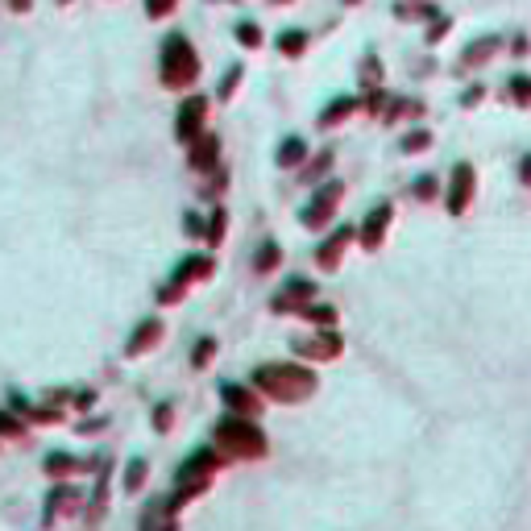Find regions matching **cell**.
Instances as JSON below:
<instances>
[{
  "label": "cell",
  "mask_w": 531,
  "mask_h": 531,
  "mask_svg": "<svg viewBox=\"0 0 531 531\" xmlns=\"http://www.w3.org/2000/svg\"><path fill=\"white\" fill-rule=\"evenodd\" d=\"M278 266V245H262L258 249V270H274Z\"/></svg>",
  "instance_id": "obj_19"
},
{
  "label": "cell",
  "mask_w": 531,
  "mask_h": 531,
  "mask_svg": "<svg viewBox=\"0 0 531 531\" xmlns=\"http://www.w3.org/2000/svg\"><path fill=\"white\" fill-rule=\"evenodd\" d=\"M216 154H220V145H216V137H199V145L191 149V162L199 170H208L212 162H216Z\"/></svg>",
  "instance_id": "obj_11"
},
{
  "label": "cell",
  "mask_w": 531,
  "mask_h": 531,
  "mask_svg": "<svg viewBox=\"0 0 531 531\" xmlns=\"http://www.w3.org/2000/svg\"><path fill=\"white\" fill-rule=\"evenodd\" d=\"M432 145V133H424V129H415L403 137V154H419V149H428Z\"/></svg>",
  "instance_id": "obj_15"
},
{
  "label": "cell",
  "mask_w": 531,
  "mask_h": 531,
  "mask_svg": "<svg viewBox=\"0 0 531 531\" xmlns=\"http://www.w3.org/2000/svg\"><path fill=\"white\" fill-rule=\"evenodd\" d=\"M328 162H332V154H320V158H315V162H312V170H307L303 179H320V174L328 170Z\"/></svg>",
  "instance_id": "obj_22"
},
{
  "label": "cell",
  "mask_w": 531,
  "mask_h": 531,
  "mask_svg": "<svg viewBox=\"0 0 531 531\" xmlns=\"http://www.w3.org/2000/svg\"><path fill=\"white\" fill-rule=\"evenodd\" d=\"M510 96L519 100L523 108L531 104V79H527V75H515V79H510Z\"/></svg>",
  "instance_id": "obj_17"
},
{
  "label": "cell",
  "mask_w": 531,
  "mask_h": 531,
  "mask_svg": "<svg viewBox=\"0 0 531 531\" xmlns=\"http://www.w3.org/2000/svg\"><path fill=\"white\" fill-rule=\"evenodd\" d=\"M494 50H498V38H478L473 46L461 54V67H482V63L494 54Z\"/></svg>",
  "instance_id": "obj_8"
},
{
  "label": "cell",
  "mask_w": 531,
  "mask_h": 531,
  "mask_svg": "<svg viewBox=\"0 0 531 531\" xmlns=\"http://www.w3.org/2000/svg\"><path fill=\"white\" fill-rule=\"evenodd\" d=\"M237 83H241V67H233V71H228V79L220 83V100L233 96V92H237Z\"/></svg>",
  "instance_id": "obj_20"
},
{
  "label": "cell",
  "mask_w": 531,
  "mask_h": 531,
  "mask_svg": "<svg viewBox=\"0 0 531 531\" xmlns=\"http://www.w3.org/2000/svg\"><path fill=\"white\" fill-rule=\"evenodd\" d=\"M220 440L233 448V453H262L266 440L258 436V428H249V424H237V419H228V424H220Z\"/></svg>",
  "instance_id": "obj_3"
},
{
  "label": "cell",
  "mask_w": 531,
  "mask_h": 531,
  "mask_svg": "<svg viewBox=\"0 0 531 531\" xmlns=\"http://www.w3.org/2000/svg\"><path fill=\"white\" fill-rule=\"evenodd\" d=\"M258 387L274 399H299L303 390L315 387V378L299 365H266V369H258Z\"/></svg>",
  "instance_id": "obj_2"
},
{
  "label": "cell",
  "mask_w": 531,
  "mask_h": 531,
  "mask_svg": "<svg viewBox=\"0 0 531 531\" xmlns=\"http://www.w3.org/2000/svg\"><path fill=\"white\" fill-rule=\"evenodd\" d=\"M237 38H241V46H262V29H258L253 21L237 25Z\"/></svg>",
  "instance_id": "obj_18"
},
{
  "label": "cell",
  "mask_w": 531,
  "mask_h": 531,
  "mask_svg": "<svg viewBox=\"0 0 531 531\" xmlns=\"http://www.w3.org/2000/svg\"><path fill=\"white\" fill-rule=\"evenodd\" d=\"M349 237H353V233H349V228H340L332 241L320 245V253H315V258H320V266H337V262H340V253H345V245H349Z\"/></svg>",
  "instance_id": "obj_9"
},
{
  "label": "cell",
  "mask_w": 531,
  "mask_h": 531,
  "mask_svg": "<svg viewBox=\"0 0 531 531\" xmlns=\"http://www.w3.org/2000/svg\"><path fill=\"white\" fill-rule=\"evenodd\" d=\"M208 270H212L208 258H191V262H183V270H179V283H183V278H204Z\"/></svg>",
  "instance_id": "obj_16"
},
{
  "label": "cell",
  "mask_w": 531,
  "mask_h": 531,
  "mask_svg": "<svg viewBox=\"0 0 531 531\" xmlns=\"http://www.w3.org/2000/svg\"><path fill=\"white\" fill-rule=\"evenodd\" d=\"M362 79H365V83H369V88H374V83L382 79V75H378V58H374V54H369V63H365V67H362Z\"/></svg>",
  "instance_id": "obj_21"
},
{
  "label": "cell",
  "mask_w": 531,
  "mask_h": 531,
  "mask_svg": "<svg viewBox=\"0 0 531 531\" xmlns=\"http://www.w3.org/2000/svg\"><path fill=\"white\" fill-rule=\"evenodd\" d=\"M387 224H390V204H382V208H374V216L365 220V228H362V241L374 249V245H382V233H387Z\"/></svg>",
  "instance_id": "obj_7"
},
{
  "label": "cell",
  "mask_w": 531,
  "mask_h": 531,
  "mask_svg": "<svg viewBox=\"0 0 531 531\" xmlns=\"http://www.w3.org/2000/svg\"><path fill=\"white\" fill-rule=\"evenodd\" d=\"M195 75H199V58H195V50L187 38H167V46H162V79H167L170 88H187L195 83Z\"/></svg>",
  "instance_id": "obj_1"
},
{
  "label": "cell",
  "mask_w": 531,
  "mask_h": 531,
  "mask_svg": "<svg viewBox=\"0 0 531 531\" xmlns=\"http://www.w3.org/2000/svg\"><path fill=\"white\" fill-rule=\"evenodd\" d=\"M473 199V167L461 162L453 170V195H448V212H465V204Z\"/></svg>",
  "instance_id": "obj_6"
},
{
  "label": "cell",
  "mask_w": 531,
  "mask_h": 531,
  "mask_svg": "<svg viewBox=\"0 0 531 531\" xmlns=\"http://www.w3.org/2000/svg\"><path fill=\"white\" fill-rule=\"evenodd\" d=\"M523 179H527V183H531V158H527V162H523Z\"/></svg>",
  "instance_id": "obj_28"
},
{
  "label": "cell",
  "mask_w": 531,
  "mask_h": 531,
  "mask_svg": "<svg viewBox=\"0 0 531 531\" xmlns=\"http://www.w3.org/2000/svg\"><path fill=\"white\" fill-rule=\"evenodd\" d=\"M303 46H307V33H303V29H287V33L278 38V50H283L287 58H295V54H303Z\"/></svg>",
  "instance_id": "obj_13"
},
{
  "label": "cell",
  "mask_w": 531,
  "mask_h": 531,
  "mask_svg": "<svg viewBox=\"0 0 531 531\" xmlns=\"http://www.w3.org/2000/svg\"><path fill=\"white\" fill-rule=\"evenodd\" d=\"M444 33H448V17H440L436 25H428V42H440Z\"/></svg>",
  "instance_id": "obj_23"
},
{
  "label": "cell",
  "mask_w": 531,
  "mask_h": 531,
  "mask_svg": "<svg viewBox=\"0 0 531 531\" xmlns=\"http://www.w3.org/2000/svg\"><path fill=\"white\" fill-rule=\"evenodd\" d=\"M220 233H224V212L212 216V233H208V241H220Z\"/></svg>",
  "instance_id": "obj_26"
},
{
  "label": "cell",
  "mask_w": 531,
  "mask_h": 531,
  "mask_svg": "<svg viewBox=\"0 0 531 531\" xmlns=\"http://www.w3.org/2000/svg\"><path fill=\"white\" fill-rule=\"evenodd\" d=\"M307 158V145H303V137H287L283 142V149H278V167H299Z\"/></svg>",
  "instance_id": "obj_10"
},
{
  "label": "cell",
  "mask_w": 531,
  "mask_h": 531,
  "mask_svg": "<svg viewBox=\"0 0 531 531\" xmlns=\"http://www.w3.org/2000/svg\"><path fill=\"white\" fill-rule=\"evenodd\" d=\"M208 357H212V340H204V345L195 349V362H208Z\"/></svg>",
  "instance_id": "obj_27"
},
{
  "label": "cell",
  "mask_w": 531,
  "mask_h": 531,
  "mask_svg": "<svg viewBox=\"0 0 531 531\" xmlns=\"http://www.w3.org/2000/svg\"><path fill=\"white\" fill-rule=\"evenodd\" d=\"M170 9H174V0H149V17H162Z\"/></svg>",
  "instance_id": "obj_25"
},
{
  "label": "cell",
  "mask_w": 531,
  "mask_h": 531,
  "mask_svg": "<svg viewBox=\"0 0 531 531\" xmlns=\"http://www.w3.org/2000/svg\"><path fill=\"white\" fill-rule=\"evenodd\" d=\"M224 394H228V403L237 411H258V403H253V394L249 390H241V387H224Z\"/></svg>",
  "instance_id": "obj_14"
},
{
  "label": "cell",
  "mask_w": 531,
  "mask_h": 531,
  "mask_svg": "<svg viewBox=\"0 0 531 531\" xmlns=\"http://www.w3.org/2000/svg\"><path fill=\"white\" fill-rule=\"evenodd\" d=\"M415 195H419V199H432V195H436V179H419V183H415Z\"/></svg>",
  "instance_id": "obj_24"
},
{
  "label": "cell",
  "mask_w": 531,
  "mask_h": 531,
  "mask_svg": "<svg viewBox=\"0 0 531 531\" xmlns=\"http://www.w3.org/2000/svg\"><path fill=\"white\" fill-rule=\"evenodd\" d=\"M340 191H345L340 183H328V187H320V195L312 199V208L303 212V224H307V228H320L324 220L332 216V208L340 204Z\"/></svg>",
  "instance_id": "obj_4"
},
{
  "label": "cell",
  "mask_w": 531,
  "mask_h": 531,
  "mask_svg": "<svg viewBox=\"0 0 531 531\" xmlns=\"http://www.w3.org/2000/svg\"><path fill=\"white\" fill-rule=\"evenodd\" d=\"M353 108H357V100H353V96H340V100H332V104H328V112H324V117H320V125H324V129H328V125L345 121V117H349V112H353Z\"/></svg>",
  "instance_id": "obj_12"
},
{
  "label": "cell",
  "mask_w": 531,
  "mask_h": 531,
  "mask_svg": "<svg viewBox=\"0 0 531 531\" xmlns=\"http://www.w3.org/2000/svg\"><path fill=\"white\" fill-rule=\"evenodd\" d=\"M204 117H208V100L191 96L183 104V112H179V137H183V142H195L199 129H204Z\"/></svg>",
  "instance_id": "obj_5"
}]
</instances>
